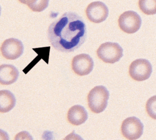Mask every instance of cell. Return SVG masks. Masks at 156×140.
<instances>
[{
	"label": "cell",
	"instance_id": "cell-10",
	"mask_svg": "<svg viewBox=\"0 0 156 140\" xmlns=\"http://www.w3.org/2000/svg\"><path fill=\"white\" fill-rule=\"evenodd\" d=\"M88 118V113L81 105L71 107L67 113V120L73 125H79L84 123Z\"/></svg>",
	"mask_w": 156,
	"mask_h": 140
},
{
	"label": "cell",
	"instance_id": "cell-4",
	"mask_svg": "<svg viewBox=\"0 0 156 140\" xmlns=\"http://www.w3.org/2000/svg\"><path fill=\"white\" fill-rule=\"evenodd\" d=\"M152 71L151 63L146 59L139 58L132 62L129 66V73L132 79L141 82L147 80Z\"/></svg>",
	"mask_w": 156,
	"mask_h": 140
},
{
	"label": "cell",
	"instance_id": "cell-2",
	"mask_svg": "<svg viewBox=\"0 0 156 140\" xmlns=\"http://www.w3.org/2000/svg\"><path fill=\"white\" fill-rule=\"evenodd\" d=\"M108 98L109 92L107 89L102 85L96 86L88 94V107L92 112L100 113L106 108Z\"/></svg>",
	"mask_w": 156,
	"mask_h": 140
},
{
	"label": "cell",
	"instance_id": "cell-12",
	"mask_svg": "<svg viewBox=\"0 0 156 140\" xmlns=\"http://www.w3.org/2000/svg\"><path fill=\"white\" fill-rule=\"evenodd\" d=\"M16 99L14 95L8 90L0 91V112L7 113L15 105Z\"/></svg>",
	"mask_w": 156,
	"mask_h": 140
},
{
	"label": "cell",
	"instance_id": "cell-8",
	"mask_svg": "<svg viewBox=\"0 0 156 140\" xmlns=\"http://www.w3.org/2000/svg\"><path fill=\"white\" fill-rule=\"evenodd\" d=\"M85 14L89 21L100 23L105 21L108 15V9L102 2L95 1L90 3L85 9Z\"/></svg>",
	"mask_w": 156,
	"mask_h": 140
},
{
	"label": "cell",
	"instance_id": "cell-3",
	"mask_svg": "<svg viewBox=\"0 0 156 140\" xmlns=\"http://www.w3.org/2000/svg\"><path fill=\"white\" fill-rule=\"evenodd\" d=\"M98 58L107 63H115L123 55V49L116 43L106 42L102 44L97 51Z\"/></svg>",
	"mask_w": 156,
	"mask_h": 140
},
{
	"label": "cell",
	"instance_id": "cell-15",
	"mask_svg": "<svg viewBox=\"0 0 156 140\" xmlns=\"http://www.w3.org/2000/svg\"><path fill=\"white\" fill-rule=\"evenodd\" d=\"M146 110L151 118L156 120V95L147 100L146 104Z\"/></svg>",
	"mask_w": 156,
	"mask_h": 140
},
{
	"label": "cell",
	"instance_id": "cell-13",
	"mask_svg": "<svg viewBox=\"0 0 156 140\" xmlns=\"http://www.w3.org/2000/svg\"><path fill=\"white\" fill-rule=\"evenodd\" d=\"M138 6L141 11L146 15L156 14V0H138Z\"/></svg>",
	"mask_w": 156,
	"mask_h": 140
},
{
	"label": "cell",
	"instance_id": "cell-1",
	"mask_svg": "<svg viewBox=\"0 0 156 140\" xmlns=\"http://www.w3.org/2000/svg\"><path fill=\"white\" fill-rule=\"evenodd\" d=\"M48 38L54 49L66 53L74 51L87 38L85 23L77 13L66 12L50 24Z\"/></svg>",
	"mask_w": 156,
	"mask_h": 140
},
{
	"label": "cell",
	"instance_id": "cell-5",
	"mask_svg": "<svg viewBox=\"0 0 156 140\" xmlns=\"http://www.w3.org/2000/svg\"><path fill=\"white\" fill-rule=\"evenodd\" d=\"M141 25V19L135 12L129 10L122 13L118 18V26L124 32L133 33L137 32Z\"/></svg>",
	"mask_w": 156,
	"mask_h": 140
},
{
	"label": "cell",
	"instance_id": "cell-7",
	"mask_svg": "<svg viewBox=\"0 0 156 140\" xmlns=\"http://www.w3.org/2000/svg\"><path fill=\"white\" fill-rule=\"evenodd\" d=\"M24 46L22 42L13 38L5 40L1 46V54L6 59L15 60L23 54Z\"/></svg>",
	"mask_w": 156,
	"mask_h": 140
},
{
	"label": "cell",
	"instance_id": "cell-9",
	"mask_svg": "<svg viewBox=\"0 0 156 140\" xmlns=\"http://www.w3.org/2000/svg\"><path fill=\"white\" fill-rule=\"evenodd\" d=\"M94 62L91 57L87 54H80L73 57L71 68L75 74L83 76L90 74L93 69Z\"/></svg>",
	"mask_w": 156,
	"mask_h": 140
},
{
	"label": "cell",
	"instance_id": "cell-16",
	"mask_svg": "<svg viewBox=\"0 0 156 140\" xmlns=\"http://www.w3.org/2000/svg\"><path fill=\"white\" fill-rule=\"evenodd\" d=\"M18 1L22 4H26V0H18Z\"/></svg>",
	"mask_w": 156,
	"mask_h": 140
},
{
	"label": "cell",
	"instance_id": "cell-14",
	"mask_svg": "<svg viewBox=\"0 0 156 140\" xmlns=\"http://www.w3.org/2000/svg\"><path fill=\"white\" fill-rule=\"evenodd\" d=\"M49 0H26V4L33 12H42L46 9Z\"/></svg>",
	"mask_w": 156,
	"mask_h": 140
},
{
	"label": "cell",
	"instance_id": "cell-6",
	"mask_svg": "<svg viewBox=\"0 0 156 140\" xmlns=\"http://www.w3.org/2000/svg\"><path fill=\"white\" fill-rule=\"evenodd\" d=\"M143 124L136 117H129L123 121L121 127L122 136L130 140L140 138L143 132Z\"/></svg>",
	"mask_w": 156,
	"mask_h": 140
},
{
	"label": "cell",
	"instance_id": "cell-11",
	"mask_svg": "<svg viewBox=\"0 0 156 140\" xmlns=\"http://www.w3.org/2000/svg\"><path fill=\"white\" fill-rule=\"evenodd\" d=\"M18 69L12 65L0 66V83L3 85H9L15 82L18 77Z\"/></svg>",
	"mask_w": 156,
	"mask_h": 140
}]
</instances>
